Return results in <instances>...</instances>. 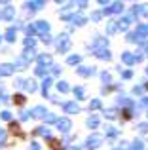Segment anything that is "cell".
<instances>
[{
	"label": "cell",
	"instance_id": "cell-4",
	"mask_svg": "<svg viewBox=\"0 0 148 150\" xmlns=\"http://www.w3.org/2000/svg\"><path fill=\"white\" fill-rule=\"evenodd\" d=\"M122 59L127 63V65H133V63L137 61V57H135V55H131V53H123V55H122Z\"/></svg>",
	"mask_w": 148,
	"mask_h": 150
},
{
	"label": "cell",
	"instance_id": "cell-6",
	"mask_svg": "<svg viewBox=\"0 0 148 150\" xmlns=\"http://www.w3.org/2000/svg\"><path fill=\"white\" fill-rule=\"evenodd\" d=\"M38 61L42 63V67H44V65H51V55H40Z\"/></svg>",
	"mask_w": 148,
	"mask_h": 150
},
{
	"label": "cell",
	"instance_id": "cell-17",
	"mask_svg": "<svg viewBox=\"0 0 148 150\" xmlns=\"http://www.w3.org/2000/svg\"><path fill=\"white\" fill-rule=\"evenodd\" d=\"M57 89H59V91H63V93H65V91H68V86L65 84V82H61V84L57 86Z\"/></svg>",
	"mask_w": 148,
	"mask_h": 150
},
{
	"label": "cell",
	"instance_id": "cell-28",
	"mask_svg": "<svg viewBox=\"0 0 148 150\" xmlns=\"http://www.w3.org/2000/svg\"><path fill=\"white\" fill-rule=\"evenodd\" d=\"M2 118H4V120H10L11 116H10V112H2Z\"/></svg>",
	"mask_w": 148,
	"mask_h": 150
},
{
	"label": "cell",
	"instance_id": "cell-14",
	"mask_svg": "<svg viewBox=\"0 0 148 150\" xmlns=\"http://www.w3.org/2000/svg\"><path fill=\"white\" fill-rule=\"evenodd\" d=\"M6 38H8L10 42H13V40H15V30L10 29V30H8V34H6Z\"/></svg>",
	"mask_w": 148,
	"mask_h": 150
},
{
	"label": "cell",
	"instance_id": "cell-8",
	"mask_svg": "<svg viewBox=\"0 0 148 150\" xmlns=\"http://www.w3.org/2000/svg\"><path fill=\"white\" fill-rule=\"evenodd\" d=\"M87 125H91V127H97V125H99V118L97 116H91L87 120Z\"/></svg>",
	"mask_w": 148,
	"mask_h": 150
},
{
	"label": "cell",
	"instance_id": "cell-25",
	"mask_svg": "<svg viewBox=\"0 0 148 150\" xmlns=\"http://www.w3.org/2000/svg\"><path fill=\"white\" fill-rule=\"evenodd\" d=\"M114 116H116V110H112V108L106 110V118H114Z\"/></svg>",
	"mask_w": 148,
	"mask_h": 150
},
{
	"label": "cell",
	"instance_id": "cell-26",
	"mask_svg": "<svg viewBox=\"0 0 148 150\" xmlns=\"http://www.w3.org/2000/svg\"><path fill=\"white\" fill-rule=\"evenodd\" d=\"M142 148V144H141V141H137V143L133 144V150H141Z\"/></svg>",
	"mask_w": 148,
	"mask_h": 150
},
{
	"label": "cell",
	"instance_id": "cell-16",
	"mask_svg": "<svg viewBox=\"0 0 148 150\" xmlns=\"http://www.w3.org/2000/svg\"><path fill=\"white\" fill-rule=\"evenodd\" d=\"M78 72L84 74V76H87V74H93V69H78Z\"/></svg>",
	"mask_w": 148,
	"mask_h": 150
},
{
	"label": "cell",
	"instance_id": "cell-5",
	"mask_svg": "<svg viewBox=\"0 0 148 150\" xmlns=\"http://www.w3.org/2000/svg\"><path fill=\"white\" fill-rule=\"evenodd\" d=\"M65 110L74 114V112H78V105H74V103H65Z\"/></svg>",
	"mask_w": 148,
	"mask_h": 150
},
{
	"label": "cell",
	"instance_id": "cell-22",
	"mask_svg": "<svg viewBox=\"0 0 148 150\" xmlns=\"http://www.w3.org/2000/svg\"><path fill=\"white\" fill-rule=\"evenodd\" d=\"M38 133H40V135H46V137L49 135V131H48L46 127H40V129H38Z\"/></svg>",
	"mask_w": 148,
	"mask_h": 150
},
{
	"label": "cell",
	"instance_id": "cell-21",
	"mask_svg": "<svg viewBox=\"0 0 148 150\" xmlns=\"http://www.w3.org/2000/svg\"><path fill=\"white\" fill-rule=\"evenodd\" d=\"M44 72H46V67H38V69H36V74H38V76H42Z\"/></svg>",
	"mask_w": 148,
	"mask_h": 150
},
{
	"label": "cell",
	"instance_id": "cell-18",
	"mask_svg": "<svg viewBox=\"0 0 148 150\" xmlns=\"http://www.w3.org/2000/svg\"><path fill=\"white\" fill-rule=\"evenodd\" d=\"M80 61V57L78 55H72V57H68V65H74V63H78Z\"/></svg>",
	"mask_w": 148,
	"mask_h": 150
},
{
	"label": "cell",
	"instance_id": "cell-3",
	"mask_svg": "<svg viewBox=\"0 0 148 150\" xmlns=\"http://www.w3.org/2000/svg\"><path fill=\"white\" fill-rule=\"evenodd\" d=\"M87 144H89V146H93V148H95V146H99V144H101V137H99V135L89 137V139H87Z\"/></svg>",
	"mask_w": 148,
	"mask_h": 150
},
{
	"label": "cell",
	"instance_id": "cell-1",
	"mask_svg": "<svg viewBox=\"0 0 148 150\" xmlns=\"http://www.w3.org/2000/svg\"><path fill=\"white\" fill-rule=\"evenodd\" d=\"M57 127H59L61 131H68V129H70V120H67V118L57 120Z\"/></svg>",
	"mask_w": 148,
	"mask_h": 150
},
{
	"label": "cell",
	"instance_id": "cell-27",
	"mask_svg": "<svg viewBox=\"0 0 148 150\" xmlns=\"http://www.w3.org/2000/svg\"><path fill=\"white\" fill-rule=\"evenodd\" d=\"M25 44H27V46H32V44H34V40H32V38H27Z\"/></svg>",
	"mask_w": 148,
	"mask_h": 150
},
{
	"label": "cell",
	"instance_id": "cell-19",
	"mask_svg": "<svg viewBox=\"0 0 148 150\" xmlns=\"http://www.w3.org/2000/svg\"><path fill=\"white\" fill-rule=\"evenodd\" d=\"M122 8H123L122 4H114V6L110 8V11H122Z\"/></svg>",
	"mask_w": 148,
	"mask_h": 150
},
{
	"label": "cell",
	"instance_id": "cell-24",
	"mask_svg": "<svg viewBox=\"0 0 148 150\" xmlns=\"http://www.w3.org/2000/svg\"><path fill=\"white\" fill-rule=\"evenodd\" d=\"M89 106H91V108H99V106H101V103L95 99V101H91V105H89Z\"/></svg>",
	"mask_w": 148,
	"mask_h": 150
},
{
	"label": "cell",
	"instance_id": "cell-20",
	"mask_svg": "<svg viewBox=\"0 0 148 150\" xmlns=\"http://www.w3.org/2000/svg\"><path fill=\"white\" fill-rule=\"evenodd\" d=\"M4 141H6V131L0 129V144H4Z\"/></svg>",
	"mask_w": 148,
	"mask_h": 150
},
{
	"label": "cell",
	"instance_id": "cell-15",
	"mask_svg": "<svg viewBox=\"0 0 148 150\" xmlns=\"http://www.w3.org/2000/svg\"><path fill=\"white\" fill-rule=\"evenodd\" d=\"M74 93H76L78 99H84V88H76V89H74Z\"/></svg>",
	"mask_w": 148,
	"mask_h": 150
},
{
	"label": "cell",
	"instance_id": "cell-2",
	"mask_svg": "<svg viewBox=\"0 0 148 150\" xmlns=\"http://www.w3.org/2000/svg\"><path fill=\"white\" fill-rule=\"evenodd\" d=\"M13 70H15V67H13V65H2V67H0V74H4V76L11 74Z\"/></svg>",
	"mask_w": 148,
	"mask_h": 150
},
{
	"label": "cell",
	"instance_id": "cell-12",
	"mask_svg": "<svg viewBox=\"0 0 148 150\" xmlns=\"http://www.w3.org/2000/svg\"><path fill=\"white\" fill-rule=\"evenodd\" d=\"M36 29H38V30H48L49 25H48V23H44V21H38V23H36Z\"/></svg>",
	"mask_w": 148,
	"mask_h": 150
},
{
	"label": "cell",
	"instance_id": "cell-7",
	"mask_svg": "<svg viewBox=\"0 0 148 150\" xmlns=\"http://www.w3.org/2000/svg\"><path fill=\"white\" fill-rule=\"evenodd\" d=\"M4 17H6V19H11V17H13V8H11V6H8L6 10H4Z\"/></svg>",
	"mask_w": 148,
	"mask_h": 150
},
{
	"label": "cell",
	"instance_id": "cell-13",
	"mask_svg": "<svg viewBox=\"0 0 148 150\" xmlns=\"http://www.w3.org/2000/svg\"><path fill=\"white\" fill-rule=\"evenodd\" d=\"M97 57H101V59H110V53H108L106 50H99V53H97Z\"/></svg>",
	"mask_w": 148,
	"mask_h": 150
},
{
	"label": "cell",
	"instance_id": "cell-23",
	"mask_svg": "<svg viewBox=\"0 0 148 150\" xmlns=\"http://www.w3.org/2000/svg\"><path fill=\"white\" fill-rule=\"evenodd\" d=\"M49 86H51V80H49V78H46V80H44V91L49 88Z\"/></svg>",
	"mask_w": 148,
	"mask_h": 150
},
{
	"label": "cell",
	"instance_id": "cell-11",
	"mask_svg": "<svg viewBox=\"0 0 148 150\" xmlns=\"http://www.w3.org/2000/svg\"><path fill=\"white\" fill-rule=\"evenodd\" d=\"M44 6V2H30V4H27V8H30V10H38V8H42Z\"/></svg>",
	"mask_w": 148,
	"mask_h": 150
},
{
	"label": "cell",
	"instance_id": "cell-9",
	"mask_svg": "<svg viewBox=\"0 0 148 150\" xmlns=\"http://www.w3.org/2000/svg\"><path fill=\"white\" fill-rule=\"evenodd\" d=\"M70 21H72V23H76V25H82V23H84L85 19L82 17V15H72V17H70Z\"/></svg>",
	"mask_w": 148,
	"mask_h": 150
},
{
	"label": "cell",
	"instance_id": "cell-10",
	"mask_svg": "<svg viewBox=\"0 0 148 150\" xmlns=\"http://www.w3.org/2000/svg\"><path fill=\"white\" fill-rule=\"evenodd\" d=\"M32 57H34V50H27L25 53H23V61H27V59H29V61H30V59H32Z\"/></svg>",
	"mask_w": 148,
	"mask_h": 150
}]
</instances>
